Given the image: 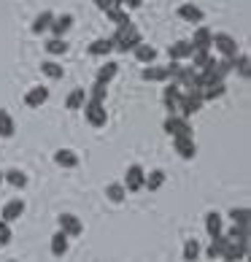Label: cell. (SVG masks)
<instances>
[{
    "instance_id": "f6af8a7d",
    "label": "cell",
    "mask_w": 251,
    "mask_h": 262,
    "mask_svg": "<svg viewBox=\"0 0 251 262\" xmlns=\"http://www.w3.org/2000/svg\"><path fill=\"white\" fill-rule=\"evenodd\" d=\"M0 181H3V170H0Z\"/></svg>"
},
{
    "instance_id": "cb8c5ba5",
    "label": "cell",
    "mask_w": 251,
    "mask_h": 262,
    "mask_svg": "<svg viewBox=\"0 0 251 262\" xmlns=\"http://www.w3.org/2000/svg\"><path fill=\"white\" fill-rule=\"evenodd\" d=\"M227 238L233 244H240V246H248V238H251V225H235L233 230L227 232Z\"/></svg>"
},
{
    "instance_id": "8992f818",
    "label": "cell",
    "mask_w": 251,
    "mask_h": 262,
    "mask_svg": "<svg viewBox=\"0 0 251 262\" xmlns=\"http://www.w3.org/2000/svg\"><path fill=\"white\" fill-rule=\"evenodd\" d=\"M221 52V57H235L238 54V41L227 33H214V41H211Z\"/></svg>"
},
{
    "instance_id": "4fadbf2b",
    "label": "cell",
    "mask_w": 251,
    "mask_h": 262,
    "mask_svg": "<svg viewBox=\"0 0 251 262\" xmlns=\"http://www.w3.org/2000/svg\"><path fill=\"white\" fill-rule=\"evenodd\" d=\"M192 52H195V49H192L189 41H176V43L168 46V57H170V60H178V62L181 60H189Z\"/></svg>"
},
{
    "instance_id": "b9f144b4",
    "label": "cell",
    "mask_w": 251,
    "mask_h": 262,
    "mask_svg": "<svg viewBox=\"0 0 251 262\" xmlns=\"http://www.w3.org/2000/svg\"><path fill=\"white\" fill-rule=\"evenodd\" d=\"M122 6H127V8H132V11H135V8L143 6V0H122Z\"/></svg>"
},
{
    "instance_id": "f546056e",
    "label": "cell",
    "mask_w": 251,
    "mask_h": 262,
    "mask_svg": "<svg viewBox=\"0 0 251 262\" xmlns=\"http://www.w3.org/2000/svg\"><path fill=\"white\" fill-rule=\"evenodd\" d=\"M43 49H46V54L57 57V54H65L67 49H71V43H67L65 38H52V41H46V43H43Z\"/></svg>"
},
{
    "instance_id": "836d02e7",
    "label": "cell",
    "mask_w": 251,
    "mask_h": 262,
    "mask_svg": "<svg viewBox=\"0 0 251 262\" xmlns=\"http://www.w3.org/2000/svg\"><path fill=\"white\" fill-rule=\"evenodd\" d=\"M233 71H238L243 79H248V76H251V60H248V54H235L233 57Z\"/></svg>"
},
{
    "instance_id": "4dcf8cb0",
    "label": "cell",
    "mask_w": 251,
    "mask_h": 262,
    "mask_svg": "<svg viewBox=\"0 0 251 262\" xmlns=\"http://www.w3.org/2000/svg\"><path fill=\"white\" fill-rule=\"evenodd\" d=\"M52 19H54V14L52 11H41L35 19H33V33L38 35V33H46L52 27Z\"/></svg>"
},
{
    "instance_id": "9c48e42d",
    "label": "cell",
    "mask_w": 251,
    "mask_h": 262,
    "mask_svg": "<svg viewBox=\"0 0 251 262\" xmlns=\"http://www.w3.org/2000/svg\"><path fill=\"white\" fill-rule=\"evenodd\" d=\"M173 146H176L178 157H184V160H192L197 154V146H195V141H192L189 135H173Z\"/></svg>"
},
{
    "instance_id": "d4e9b609",
    "label": "cell",
    "mask_w": 251,
    "mask_h": 262,
    "mask_svg": "<svg viewBox=\"0 0 251 262\" xmlns=\"http://www.w3.org/2000/svg\"><path fill=\"white\" fill-rule=\"evenodd\" d=\"M227 244H230V238H224V232H219V235L211 238V246L206 249V254H208L211 259L221 257V254H224V249H227Z\"/></svg>"
},
{
    "instance_id": "44dd1931",
    "label": "cell",
    "mask_w": 251,
    "mask_h": 262,
    "mask_svg": "<svg viewBox=\"0 0 251 262\" xmlns=\"http://www.w3.org/2000/svg\"><path fill=\"white\" fill-rule=\"evenodd\" d=\"M67 246H71V235L67 232H54L52 235V254L54 257H62V254H67Z\"/></svg>"
},
{
    "instance_id": "d590c367",
    "label": "cell",
    "mask_w": 251,
    "mask_h": 262,
    "mask_svg": "<svg viewBox=\"0 0 251 262\" xmlns=\"http://www.w3.org/2000/svg\"><path fill=\"white\" fill-rule=\"evenodd\" d=\"M162 184H165V173H162V170H151L146 176V181H143V187H146L149 192H157Z\"/></svg>"
},
{
    "instance_id": "74e56055",
    "label": "cell",
    "mask_w": 251,
    "mask_h": 262,
    "mask_svg": "<svg viewBox=\"0 0 251 262\" xmlns=\"http://www.w3.org/2000/svg\"><path fill=\"white\" fill-rule=\"evenodd\" d=\"M227 216L233 219L235 225H251V211H248V208H233Z\"/></svg>"
},
{
    "instance_id": "60d3db41",
    "label": "cell",
    "mask_w": 251,
    "mask_h": 262,
    "mask_svg": "<svg viewBox=\"0 0 251 262\" xmlns=\"http://www.w3.org/2000/svg\"><path fill=\"white\" fill-rule=\"evenodd\" d=\"M105 95H108V92H105V86H103V84H95V86H92V92H89V100L105 103Z\"/></svg>"
},
{
    "instance_id": "f1b7e54d",
    "label": "cell",
    "mask_w": 251,
    "mask_h": 262,
    "mask_svg": "<svg viewBox=\"0 0 251 262\" xmlns=\"http://www.w3.org/2000/svg\"><path fill=\"white\" fill-rule=\"evenodd\" d=\"M14 130H16V124H14V116L8 114L6 108H0V135H3V138H11V135H14Z\"/></svg>"
},
{
    "instance_id": "d6a6232c",
    "label": "cell",
    "mask_w": 251,
    "mask_h": 262,
    "mask_svg": "<svg viewBox=\"0 0 251 262\" xmlns=\"http://www.w3.org/2000/svg\"><path fill=\"white\" fill-rule=\"evenodd\" d=\"M248 254V246H240V244H233V241H230L227 244V249H224V259H233V262H238V259H243Z\"/></svg>"
},
{
    "instance_id": "4316f807",
    "label": "cell",
    "mask_w": 251,
    "mask_h": 262,
    "mask_svg": "<svg viewBox=\"0 0 251 262\" xmlns=\"http://www.w3.org/2000/svg\"><path fill=\"white\" fill-rule=\"evenodd\" d=\"M86 52L95 54V57H105V54L113 52V41H111V38H100V41L89 43V49H86Z\"/></svg>"
},
{
    "instance_id": "ac0fdd59",
    "label": "cell",
    "mask_w": 251,
    "mask_h": 262,
    "mask_svg": "<svg viewBox=\"0 0 251 262\" xmlns=\"http://www.w3.org/2000/svg\"><path fill=\"white\" fill-rule=\"evenodd\" d=\"M117 73H119V62H105V65H100V71H98V81L95 84H103V86H108L113 79H117Z\"/></svg>"
},
{
    "instance_id": "7a4b0ae2",
    "label": "cell",
    "mask_w": 251,
    "mask_h": 262,
    "mask_svg": "<svg viewBox=\"0 0 251 262\" xmlns=\"http://www.w3.org/2000/svg\"><path fill=\"white\" fill-rule=\"evenodd\" d=\"M84 116H86V122L92 124L95 130H100L105 122H108V114H105V108H103V103H98V100H89V103H84Z\"/></svg>"
},
{
    "instance_id": "ee69618b",
    "label": "cell",
    "mask_w": 251,
    "mask_h": 262,
    "mask_svg": "<svg viewBox=\"0 0 251 262\" xmlns=\"http://www.w3.org/2000/svg\"><path fill=\"white\" fill-rule=\"evenodd\" d=\"M111 6H122V0H111Z\"/></svg>"
},
{
    "instance_id": "1f68e13d",
    "label": "cell",
    "mask_w": 251,
    "mask_h": 262,
    "mask_svg": "<svg viewBox=\"0 0 251 262\" xmlns=\"http://www.w3.org/2000/svg\"><path fill=\"white\" fill-rule=\"evenodd\" d=\"M3 181L16 187V189H25L27 187V173L25 170H8V173H3Z\"/></svg>"
},
{
    "instance_id": "52a82bcc",
    "label": "cell",
    "mask_w": 251,
    "mask_h": 262,
    "mask_svg": "<svg viewBox=\"0 0 251 262\" xmlns=\"http://www.w3.org/2000/svg\"><path fill=\"white\" fill-rule=\"evenodd\" d=\"M211 41H214V33H211L206 25H197V30H195L189 43H192V49H197V52H211V46H214Z\"/></svg>"
},
{
    "instance_id": "e575fe53",
    "label": "cell",
    "mask_w": 251,
    "mask_h": 262,
    "mask_svg": "<svg viewBox=\"0 0 251 262\" xmlns=\"http://www.w3.org/2000/svg\"><path fill=\"white\" fill-rule=\"evenodd\" d=\"M105 14H108V19H111V22L117 25V27H122V25H130V22H132V19L127 16V11H122V6H111Z\"/></svg>"
},
{
    "instance_id": "ba28073f",
    "label": "cell",
    "mask_w": 251,
    "mask_h": 262,
    "mask_svg": "<svg viewBox=\"0 0 251 262\" xmlns=\"http://www.w3.org/2000/svg\"><path fill=\"white\" fill-rule=\"evenodd\" d=\"M176 14L184 19V22H192V25H202L206 22V14H202V8H197L195 3H184L176 8Z\"/></svg>"
},
{
    "instance_id": "277c9868",
    "label": "cell",
    "mask_w": 251,
    "mask_h": 262,
    "mask_svg": "<svg viewBox=\"0 0 251 262\" xmlns=\"http://www.w3.org/2000/svg\"><path fill=\"white\" fill-rule=\"evenodd\" d=\"M173 81H176L178 86H184V92L189 90H200V84H197V71L192 65H181L178 68V73L173 76Z\"/></svg>"
},
{
    "instance_id": "7402d4cb",
    "label": "cell",
    "mask_w": 251,
    "mask_h": 262,
    "mask_svg": "<svg viewBox=\"0 0 251 262\" xmlns=\"http://www.w3.org/2000/svg\"><path fill=\"white\" fill-rule=\"evenodd\" d=\"M200 95H202V103H208V100H219L221 95H227V84H224V81L208 84V86H202V90H200Z\"/></svg>"
},
{
    "instance_id": "83f0119b",
    "label": "cell",
    "mask_w": 251,
    "mask_h": 262,
    "mask_svg": "<svg viewBox=\"0 0 251 262\" xmlns=\"http://www.w3.org/2000/svg\"><path fill=\"white\" fill-rule=\"evenodd\" d=\"M105 198H108L111 203H124V198H127V189H124V184L119 181H113L105 187Z\"/></svg>"
},
{
    "instance_id": "6da1fadb",
    "label": "cell",
    "mask_w": 251,
    "mask_h": 262,
    "mask_svg": "<svg viewBox=\"0 0 251 262\" xmlns=\"http://www.w3.org/2000/svg\"><path fill=\"white\" fill-rule=\"evenodd\" d=\"M111 41H113V49H119V52H132L138 43H143V38H141V30H138V27L130 22V25L117 27V33L111 35Z\"/></svg>"
},
{
    "instance_id": "7c38bea8",
    "label": "cell",
    "mask_w": 251,
    "mask_h": 262,
    "mask_svg": "<svg viewBox=\"0 0 251 262\" xmlns=\"http://www.w3.org/2000/svg\"><path fill=\"white\" fill-rule=\"evenodd\" d=\"M141 79L143 81H170V73H168L165 65H146L141 73Z\"/></svg>"
},
{
    "instance_id": "ab89813d",
    "label": "cell",
    "mask_w": 251,
    "mask_h": 262,
    "mask_svg": "<svg viewBox=\"0 0 251 262\" xmlns=\"http://www.w3.org/2000/svg\"><path fill=\"white\" fill-rule=\"evenodd\" d=\"M11 244V227H8V222L0 219V246H8Z\"/></svg>"
},
{
    "instance_id": "9a60e30c",
    "label": "cell",
    "mask_w": 251,
    "mask_h": 262,
    "mask_svg": "<svg viewBox=\"0 0 251 262\" xmlns=\"http://www.w3.org/2000/svg\"><path fill=\"white\" fill-rule=\"evenodd\" d=\"M22 213H25V200H11V203H6V206H3V213H0V219L11 225L14 219L22 216Z\"/></svg>"
},
{
    "instance_id": "8fae6325",
    "label": "cell",
    "mask_w": 251,
    "mask_h": 262,
    "mask_svg": "<svg viewBox=\"0 0 251 262\" xmlns=\"http://www.w3.org/2000/svg\"><path fill=\"white\" fill-rule=\"evenodd\" d=\"M46 100H49V86H33V90L25 95L27 108H38V105H43Z\"/></svg>"
},
{
    "instance_id": "e0dca14e",
    "label": "cell",
    "mask_w": 251,
    "mask_h": 262,
    "mask_svg": "<svg viewBox=\"0 0 251 262\" xmlns=\"http://www.w3.org/2000/svg\"><path fill=\"white\" fill-rule=\"evenodd\" d=\"M71 27H73V16H71V14H60V16L52 19V27H49V30L54 33V38H62L67 30H71Z\"/></svg>"
},
{
    "instance_id": "5bb4252c",
    "label": "cell",
    "mask_w": 251,
    "mask_h": 262,
    "mask_svg": "<svg viewBox=\"0 0 251 262\" xmlns=\"http://www.w3.org/2000/svg\"><path fill=\"white\" fill-rule=\"evenodd\" d=\"M206 232L211 238L219 235V232H224V216H221L219 211H208L206 213Z\"/></svg>"
},
{
    "instance_id": "7bdbcfd3",
    "label": "cell",
    "mask_w": 251,
    "mask_h": 262,
    "mask_svg": "<svg viewBox=\"0 0 251 262\" xmlns=\"http://www.w3.org/2000/svg\"><path fill=\"white\" fill-rule=\"evenodd\" d=\"M92 3L98 6L100 11H108V8H111V0H92Z\"/></svg>"
},
{
    "instance_id": "3957f363",
    "label": "cell",
    "mask_w": 251,
    "mask_h": 262,
    "mask_svg": "<svg viewBox=\"0 0 251 262\" xmlns=\"http://www.w3.org/2000/svg\"><path fill=\"white\" fill-rule=\"evenodd\" d=\"M162 130H165L168 135H189L192 138V124L178 114H168V119L162 122Z\"/></svg>"
},
{
    "instance_id": "ffe728a7",
    "label": "cell",
    "mask_w": 251,
    "mask_h": 262,
    "mask_svg": "<svg viewBox=\"0 0 251 262\" xmlns=\"http://www.w3.org/2000/svg\"><path fill=\"white\" fill-rule=\"evenodd\" d=\"M216 65V57H211V52H192V68L195 71H208V68Z\"/></svg>"
},
{
    "instance_id": "8d00e7d4",
    "label": "cell",
    "mask_w": 251,
    "mask_h": 262,
    "mask_svg": "<svg viewBox=\"0 0 251 262\" xmlns=\"http://www.w3.org/2000/svg\"><path fill=\"white\" fill-rule=\"evenodd\" d=\"M41 71L49 76V79H62L65 76V71H62V65H57V62H52V60H46V62H41Z\"/></svg>"
},
{
    "instance_id": "30bf717a",
    "label": "cell",
    "mask_w": 251,
    "mask_h": 262,
    "mask_svg": "<svg viewBox=\"0 0 251 262\" xmlns=\"http://www.w3.org/2000/svg\"><path fill=\"white\" fill-rule=\"evenodd\" d=\"M60 230L67 232L71 238H76V235H81L84 225H81L79 216H73V213H60Z\"/></svg>"
},
{
    "instance_id": "2e32d148",
    "label": "cell",
    "mask_w": 251,
    "mask_h": 262,
    "mask_svg": "<svg viewBox=\"0 0 251 262\" xmlns=\"http://www.w3.org/2000/svg\"><path fill=\"white\" fill-rule=\"evenodd\" d=\"M178 95H181V86L170 79V84L165 86V95H162V103H165L168 114H176V100H178Z\"/></svg>"
},
{
    "instance_id": "d6986e66",
    "label": "cell",
    "mask_w": 251,
    "mask_h": 262,
    "mask_svg": "<svg viewBox=\"0 0 251 262\" xmlns=\"http://www.w3.org/2000/svg\"><path fill=\"white\" fill-rule=\"evenodd\" d=\"M132 54H135V60H138L141 65H151L154 60H157V49L154 46H149V43H138L132 49Z\"/></svg>"
},
{
    "instance_id": "f35d334b",
    "label": "cell",
    "mask_w": 251,
    "mask_h": 262,
    "mask_svg": "<svg viewBox=\"0 0 251 262\" xmlns=\"http://www.w3.org/2000/svg\"><path fill=\"white\" fill-rule=\"evenodd\" d=\"M200 257V244L197 241H187L184 244V259H197Z\"/></svg>"
},
{
    "instance_id": "603a6c76",
    "label": "cell",
    "mask_w": 251,
    "mask_h": 262,
    "mask_svg": "<svg viewBox=\"0 0 251 262\" xmlns=\"http://www.w3.org/2000/svg\"><path fill=\"white\" fill-rule=\"evenodd\" d=\"M54 162L60 165V168H76V165H79V154L71 151V149H57L54 151Z\"/></svg>"
},
{
    "instance_id": "5b68a950",
    "label": "cell",
    "mask_w": 251,
    "mask_h": 262,
    "mask_svg": "<svg viewBox=\"0 0 251 262\" xmlns=\"http://www.w3.org/2000/svg\"><path fill=\"white\" fill-rule=\"evenodd\" d=\"M143 181H146V173H143L141 165H130L127 173H124V189L127 192H141Z\"/></svg>"
},
{
    "instance_id": "484cf974",
    "label": "cell",
    "mask_w": 251,
    "mask_h": 262,
    "mask_svg": "<svg viewBox=\"0 0 251 262\" xmlns=\"http://www.w3.org/2000/svg\"><path fill=\"white\" fill-rule=\"evenodd\" d=\"M84 103H86V92L81 90V86H76V90L67 92V98H65V108L76 111V108H84Z\"/></svg>"
}]
</instances>
